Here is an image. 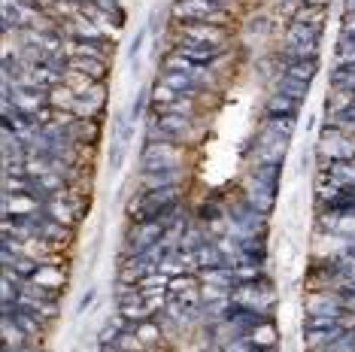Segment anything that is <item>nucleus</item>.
<instances>
[{
  "label": "nucleus",
  "mask_w": 355,
  "mask_h": 352,
  "mask_svg": "<svg viewBox=\"0 0 355 352\" xmlns=\"http://www.w3.org/2000/svg\"><path fill=\"white\" fill-rule=\"evenodd\" d=\"M171 21H204V25L231 28L234 12L209 3V0H173L171 3Z\"/></svg>",
  "instance_id": "f03ea898"
},
{
  "label": "nucleus",
  "mask_w": 355,
  "mask_h": 352,
  "mask_svg": "<svg viewBox=\"0 0 355 352\" xmlns=\"http://www.w3.org/2000/svg\"><path fill=\"white\" fill-rule=\"evenodd\" d=\"M288 149H292V140L273 134L270 127H258L255 131V158L252 161H264V164H286Z\"/></svg>",
  "instance_id": "39448f33"
},
{
  "label": "nucleus",
  "mask_w": 355,
  "mask_h": 352,
  "mask_svg": "<svg viewBox=\"0 0 355 352\" xmlns=\"http://www.w3.org/2000/svg\"><path fill=\"white\" fill-rule=\"evenodd\" d=\"M125 152H128V146H125V143H112V149H110V164L112 167H122L125 164Z\"/></svg>",
  "instance_id": "2f4dec72"
},
{
  "label": "nucleus",
  "mask_w": 355,
  "mask_h": 352,
  "mask_svg": "<svg viewBox=\"0 0 355 352\" xmlns=\"http://www.w3.org/2000/svg\"><path fill=\"white\" fill-rule=\"evenodd\" d=\"M249 179H255L258 186H264L270 191H279V186H282V164L252 161V167H249Z\"/></svg>",
  "instance_id": "dca6fc26"
},
{
  "label": "nucleus",
  "mask_w": 355,
  "mask_h": 352,
  "mask_svg": "<svg viewBox=\"0 0 355 352\" xmlns=\"http://www.w3.org/2000/svg\"><path fill=\"white\" fill-rule=\"evenodd\" d=\"M198 283H200L198 274H180V276H171V279H167V294H171V301H176L180 294H185L189 289H195Z\"/></svg>",
  "instance_id": "bb28decb"
},
{
  "label": "nucleus",
  "mask_w": 355,
  "mask_h": 352,
  "mask_svg": "<svg viewBox=\"0 0 355 352\" xmlns=\"http://www.w3.org/2000/svg\"><path fill=\"white\" fill-rule=\"evenodd\" d=\"M149 98H152V109H155V113H164V109L171 107V103L180 100L182 94H180V91H173V88H171V85L164 82V79L158 76L155 82L149 85Z\"/></svg>",
  "instance_id": "412c9836"
},
{
  "label": "nucleus",
  "mask_w": 355,
  "mask_h": 352,
  "mask_svg": "<svg viewBox=\"0 0 355 352\" xmlns=\"http://www.w3.org/2000/svg\"><path fill=\"white\" fill-rule=\"evenodd\" d=\"M94 298H98V289H94V285H88V289L83 292V298H79V303H76V313H85V310L94 303Z\"/></svg>",
  "instance_id": "72a5a7b5"
},
{
  "label": "nucleus",
  "mask_w": 355,
  "mask_h": 352,
  "mask_svg": "<svg viewBox=\"0 0 355 352\" xmlns=\"http://www.w3.org/2000/svg\"><path fill=\"white\" fill-rule=\"evenodd\" d=\"M171 25H173V39L213 46V49H225V46L231 43V28L204 25V21H171Z\"/></svg>",
  "instance_id": "7ed1b4c3"
},
{
  "label": "nucleus",
  "mask_w": 355,
  "mask_h": 352,
  "mask_svg": "<svg viewBox=\"0 0 355 352\" xmlns=\"http://www.w3.org/2000/svg\"><path fill=\"white\" fill-rule=\"evenodd\" d=\"M301 109H304V100H295V98L279 94V91H270L261 116H301Z\"/></svg>",
  "instance_id": "6ab92c4d"
},
{
  "label": "nucleus",
  "mask_w": 355,
  "mask_h": 352,
  "mask_svg": "<svg viewBox=\"0 0 355 352\" xmlns=\"http://www.w3.org/2000/svg\"><path fill=\"white\" fill-rule=\"evenodd\" d=\"M189 146L171 140H152L143 143L140 152V173H158V170H176V167H189Z\"/></svg>",
  "instance_id": "f257e3e1"
},
{
  "label": "nucleus",
  "mask_w": 355,
  "mask_h": 352,
  "mask_svg": "<svg viewBox=\"0 0 355 352\" xmlns=\"http://www.w3.org/2000/svg\"><path fill=\"white\" fill-rule=\"evenodd\" d=\"M209 3H216V6H222V10L234 12V3H237V0H209Z\"/></svg>",
  "instance_id": "e433bc0d"
},
{
  "label": "nucleus",
  "mask_w": 355,
  "mask_h": 352,
  "mask_svg": "<svg viewBox=\"0 0 355 352\" xmlns=\"http://www.w3.org/2000/svg\"><path fill=\"white\" fill-rule=\"evenodd\" d=\"M313 155H316V152H313L310 146H304V149H301V155H297V176H304L306 170H310V161H313Z\"/></svg>",
  "instance_id": "473e14b6"
},
{
  "label": "nucleus",
  "mask_w": 355,
  "mask_h": 352,
  "mask_svg": "<svg viewBox=\"0 0 355 352\" xmlns=\"http://www.w3.org/2000/svg\"><path fill=\"white\" fill-rule=\"evenodd\" d=\"M301 3H306V6H325V10H328L331 0H301Z\"/></svg>",
  "instance_id": "4c0bfd02"
},
{
  "label": "nucleus",
  "mask_w": 355,
  "mask_h": 352,
  "mask_svg": "<svg viewBox=\"0 0 355 352\" xmlns=\"http://www.w3.org/2000/svg\"><path fill=\"white\" fill-rule=\"evenodd\" d=\"M297 25H313V28H325V21H328V10L325 6H306L301 3L297 6V12H295V19Z\"/></svg>",
  "instance_id": "b1692460"
},
{
  "label": "nucleus",
  "mask_w": 355,
  "mask_h": 352,
  "mask_svg": "<svg viewBox=\"0 0 355 352\" xmlns=\"http://www.w3.org/2000/svg\"><path fill=\"white\" fill-rule=\"evenodd\" d=\"M161 28H164V12L161 10H152V15H149V34H161Z\"/></svg>",
  "instance_id": "f704fd0d"
},
{
  "label": "nucleus",
  "mask_w": 355,
  "mask_h": 352,
  "mask_svg": "<svg viewBox=\"0 0 355 352\" xmlns=\"http://www.w3.org/2000/svg\"><path fill=\"white\" fill-rule=\"evenodd\" d=\"M146 39H149V25H143L140 30L134 34L131 39V46H128V61H140V52H143V46H146Z\"/></svg>",
  "instance_id": "7c9ffc66"
},
{
  "label": "nucleus",
  "mask_w": 355,
  "mask_h": 352,
  "mask_svg": "<svg viewBox=\"0 0 355 352\" xmlns=\"http://www.w3.org/2000/svg\"><path fill=\"white\" fill-rule=\"evenodd\" d=\"M70 137L76 143H88V146H98L101 140V118H76L70 125Z\"/></svg>",
  "instance_id": "aec40b11"
},
{
  "label": "nucleus",
  "mask_w": 355,
  "mask_h": 352,
  "mask_svg": "<svg viewBox=\"0 0 355 352\" xmlns=\"http://www.w3.org/2000/svg\"><path fill=\"white\" fill-rule=\"evenodd\" d=\"M43 210V201L25 191H6L3 195V215H37Z\"/></svg>",
  "instance_id": "f8f14e48"
},
{
  "label": "nucleus",
  "mask_w": 355,
  "mask_h": 352,
  "mask_svg": "<svg viewBox=\"0 0 355 352\" xmlns=\"http://www.w3.org/2000/svg\"><path fill=\"white\" fill-rule=\"evenodd\" d=\"M116 313L119 316H125L128 322H146V319H155V313H152V310L146 307V303L143 301H128V303H119L116 307Z\"/></svg>",
  "instance_id": "393cba45"
},
{
  "label": "nucleus",
  "mask_w": 355,
  "mask_h": 352,
  "mask_svg": "<svg viewBox=\"0 0 355 352\" xmlns=\"http://www.w3.org/2000/svg\"><path fill=\"white\" fill-rule=\"evenodd\" d=\"M158 76L164 79V82L173 88V91H180L182 98H204V94H209V88H204V85L198 82V79L180 73V70H164V67H161Z\"/></svg>",
  "instance_id": "4468645a"
},
{
  "label": "nucleus",
  "mask_w": 355,
  "mask_h": 352,
  "mask_svg": "<svg viewBox=\"0 0 355 352\" xmlns=\"http://www.w3.org/2000/svg\"><path fill=\"white\" fill-rule=\"evenodd\" d=\"M152 109V98H149V85H143V88H137V94H134V103H131V109H128V113H131V122L137 125L140 122L143 116H146Z\"/></svg>",
  "instance_id": "cd10ccee"
},
{
  "label": "nucleus",
  "mask_w": 355,
  "mask_h": 352,
  "mask_svg": "<svg viewBox=\"0 0 355 352\" xmlns=\"http://www.w3.org/2000/svg\"><path fill=\"white\" fill-rule=\"evenodd\" d=\"M273 61H277V70L292 79H301V82L313 85V79L319 76V58H304V61H279L277 55H273Z\"/></svg>",
  "instance_id": "2eb2a0df"
},
{
  "label": "nucleus",
  "mask_w": 355,
  "mask_h": 352,
  "mask_svg": "<svg viewBox=\"0 0 355 352\" xmlns=\"http://www.w3.org/2000/svg\"><path fill=\"white\" fill-rule=\"evenodd\" d=\"M261 125L270 127V131L279 134V137L292 140V134H295V127H297V116H264Z\"/></svg>",
  "instance_id": "a878e982"
},
{
  "label": "nucleus",
  "mask_w": 355,
  "mask_h": 352,
  "mask_svg": "<svg viewBox=\"0 0 355 352\" xmlns=\"http://www.w3.org/2000/svg\"><path fill=\"white\" fill-rule=\"evenodd\" d=\"M94 6L103 12V15H110L112 21H119V25H125V6H122V0H92Z\"/></svg>",
  "instance_id": "c85d7f7f"
},
{
  "label": "nucleus",
  "mask_w": 355,
  "mask_h": 352,
  "mask_svg": "<svg viewBox=\"0 0 355 352\" xmlns=\"http://www.w3.org/2000/svg\"><path fill=\"white\" fill-rule=\"evenodd\" d=\"M231 303H240V307L258 310V313H264V316H273V310H277V292H273L270 279L249 283V285H234Z\"/></svg>",
  "instance_id": "20e7f679"
},
{
  "label": "nucleus",
  "mask_w": 355,
  "mask_h": 352,
  "mask_svg": "<svg viewBox=\"0 0 355 352\" xmlns=\"http://www.w3.org/2000/svg\"><path fill=\"white\" fill-rule=\"evenodd\" d=\"M161 67L164 70H180V73L185 76H191V79H198L204 88H209V91H216V73H213V67H204V64H191V61H185L180 58V55H167L164 61H161Z\"/></svg>",
  "instance_id": "6e6552de"
},
{
  "label": "nucleus",
  "mask_w": 355,
  "mask_h": 352,
  "mask_svg": "<svg viewBox=\"0 0 355 352\" xmlns=\"http://www.w3.org/2000/svg\"><path fill=\"white\" fill-rule=\"evenodd\" d=\"M270 28H273V21H270V15L268 12H255L252 19L246 21V30L252 37H268L270 34Z\"/></svg>",
  "instance_id": "c756f323"
},
{
  "label": "nucleus",
  "mask_w": 355,
  "mask_h": 352,
  "mask_svg": "<svg viewBox=\"0 0 355 352\" xmlns=\"http://www.w3.org/2000/svg\"><path fill=\"white\" fill-rule=\"evenodd\" d=\"M173 55L191 61V64H204V67H219L225 49H213V46H198V43H185V39H173Z\"/></svg>",
  "instance_id": "0eeeda50"
},
{
  "label": "nucleus",
  "mask_w": 355,
  "mask_h": 352,
  "mask_svg": "<svg viewBox=\"0 0 355 352\" xmlns=\"http://www.w3.org/2000/svg\"><path fill=\"white\" fill-rule=\"evenodd\" d=\"M167 225L164 222H131L128 225V237H125V252L122 255H140L149 246H155L158 240H164Z\"/></svg>",
  "instance_id": "423d86ee"
},
{
  "label": "nucleus",
  "mask_w": 355,
  "mask_h": 352,
  "mask_svg": "<svg viewBox=\"0 0 355 352\" xmlns=\"http://www.w3.org/2000/svg\"><path fill=\"white\" fill-rule=\"evenodd\" d=\"M46 100H49V107L52 109H61V113H73V107H76V91L70 88L67 82H61V85H55L49 94H46Z\"/></svg>",
  "instance_id": "4be33fe9"
},
{
  "label": "nucleus",
  "mask_w": 355,
  "mask_h": 352,
  "mask_svg": "<svg viewBox=\"0 0 355 352\" xmlns=\"http://www.w3.org/2000/svg\"><path fill=\"white\" fill-rule=\"evenodd\" d=\"M243 197L249 201V206H255V210L261 213V215H270L273 210H277V197H279V191H270V188L258 186L255 179H249V176H246Z\"/></svg>",
  "instance_id": "9b49d317"
},
{
  "label": "nucleus",
  "mask_w": 355,
  "mask_h": 352,
  "mask_svg": "<svg viewBox=\"0 0 355 352\" xmlns=\"http://www.w3.org/2000/svg\"><path fill=\"white\" fill-rule=\"evenodd\" d=\"M273 91L288 94V98H295V100H306V94H310V85L301 82V79H292V76L279 73L277 82H273Z\"/></svg>",
  "instance_id": "5701e85b"
},
{
  "label": "nucleus",
  "mask_w": 355,
  "mask_h": 352,
  "mask_svg": "<svg viewBox=\"0 0 355 352\" xmlns=\"http://www.w3.org/2000/svg\"><path fill=\"white\" fill-rule=\"evenodd\" d=\"M243 340L249 343V346H255L258 352H264V349H279V328L273 325V319H264L261 325H255L252 331L243 334Z\"/></svg>",
  "instance_id": "ddd939ff"
},
{
  "label": "nucleus",
  "mask_w": 355,
  "mask_h": 352,
  "mask_svg": "<svg viewBox=\"0 0 355 352\" xmlns=\"http://www.w3.org/2000/svg\"><path fill=\"white\" fill-rule=\"evenodd\" d=\"M331 88H337V91H349V94H355V76H352V79H331Z\"/></svg>",
  "instance_id": "c9c22d12"
},
{
  "label": "nucleus",
  "mask_w": 355,
  "mask_h": 352,
  "mask_svg": "<svg viewBox=\"0 0 355 352\" xmlns=\"http://www.w3.org/2000/svg\"><path fill=\"white\" fill-rule=\"evenodd\" d=\"M322 37H325V28H313V25H292L286 28V34H282V43L279 46H297V43H322Z\"/></svg>",
  "instance_id": "a211bd4d"
},
{
  "label": "nucleus",
  "mask_w": 355,
  "mask_h": 352,
  "mask_svg": "<svg viewBox=\"0 0 355 352\" xmlns=\"http://www.w3.org/2000/svg\"><path fill=\"white\" fill-rule=\"evenodd\" d=\"M31 283L40 285V289H46V292H52V294H58V298H61L64 285H67V274H64V270H61L55 261H46V264H40V267L34 270Z\"/></svg>",
  "instance_id": "9d476101"
},
{
  "label": "nucleus",
  "mask_w": 355,
  "mask_h": 352,
  "mask_svg": "<svg viewBox=\"0 0 355 352\" xmlns=\"http://www.w3.org/2000/svg\"><path fill=\"white\" fill-rule=\"evenodd\" d=\"M46 91H34V88H21V85H15V91H12V107L15 109H21V113H28V116H34L40 113V109L46 107Z\"/></svg>",
  "instance_id": "f3484780"
},
{
  "label": "nucleus",
  "mask_w": 355,
  "mask_h": 352,
  "mask_svg": "<svg viewBox=\"0 0 355 352\" xmlns=\"http://www.w3.org/2000/svg\"><path fill=\"white\" fill-rule=\"evenodd\" d=\"M189 167H176V170H158V173H140L137 188L140 191H158V188H180L185 186Z\"/></svg>",
  "instance_id": "1a4fd4ad"
}]
</instances>
